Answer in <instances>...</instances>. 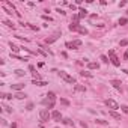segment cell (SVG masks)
Wrapping results in <instances>:
<instances>
[{"label":"cell","mask_w":128,"mask_h":128,"mask_svg":"<svg viewBox=\"0 0 128 128\" xmlns=\"http://www.w3.org/2000/svg\"><path fill=\"white\" fill-rule=\"evenodd\" d=\"M39 119H41V124L50 121V119H51V113L48 111V109H41L39 110Z\"/></svg>","instance_id":"6da1fadb"},{"label":"cell","mask_w":128,"mask_h":128,"mask_svg":"<svg viewBox=\"0 0 128 128\" xmlns=\"http://www.w3.org/2000/svg\"><path fill=\"white\" fill-rule=\"evenodd\" d=\"M57 74H59V77H60L63 81H66V83H71V84H75V78L71 77L68 72H65V71H59Z\"/></svg>","instance_id":"7a4b0ae2"},{"label":"cell","mask_w":128,"mask_h":128,"mask_svg":"<svg viewBox=\"0 0 128 128\" xmlns=\"http://www.w3.org/2000/svg\"><path fill=\"white\" fill-rule=\"evenodd\" d=\"M106 106L109 107L110 110H115V111H116L118 109H121V107H119V104H118L115 100H106Z\"/></svg>","instance_id":"3957f363"},{"label":"cell","mask_w":128,"mask_h":128,"mask_svg":"<svg viewBox=\"0 0 128 128\" xmlns=\"http://www.w3.org/2000/svg\"><path fill=\"white\" fill-rule=\"evenodd\" d=\"M109 56H110V60H111V63H113L115 66H119V65H121V60L116 57V54H115L113 50H109Z\"/></svg>","instance_id":"277c9868"},{"label":"cell","mask_w":128,"mask_h":128,"mask_svg":"<svg viewBox=\"0 0 128 128\" xmlns=\"http://www.w3.org/2000/svg\"><path fill=\"white\" fill-rule=\"evenodd\" d=\"M51 119H53V121H56V122L62 121V113H60L59 110H54V111H51Z\"/></svg>","instance_id":"5b68a950"},{"label":"cell","mask_w":128,"mask_h":128,"mask_svg":"<svg viewBox=\"0 0 128 128\" xmlns=\"http://www.w3.org/2000/svg\"><path fill=\"white\" fill-rule=\"evenodd\" d=\"M110 84L113 86L115 89H118L119 92H122V86H121L122 83H121V80H111V81H110Z\"/></svg>","instance_id":"8992f818"},{"label":"cell","mask_w":128,"mask_h":128,"mask_svg":"<svg viewBox=\"0 0 128 128\" xmlns=\"http://www.w3.org/2000/svg\"><path fill=\"white\" fill-rule=\"evenodd\" d=\"M24 86L26 84H23V83H15V84H11V89L17 90V92H21V89H24Z\"/></svg>","instance_id":"52a82bcc"},{"label":"cell","mask_w":128,"mask_h":128,"mask_svg":"<svg viewBox=\"0 0 128 128\" xmlns=\"http://www.w3.org/2000/svg\"><path fill=\"white\" fill-rule=\"evenodd\" d=\"M59 33H56V35H53V36H50V38H47L45 39V44H53V42H56L57 39H59Z\"/></svg>","instance_id":"ba28073f"},{"label":"cell","mask_w":128,"mask_h":128,"mask_svg":"<svg viewBox=\"0 0 128 128\" xmlns=\"http://www.w3.org/2000/svg\"><path fill=\"white\" fill-rule=\"evenodd\" d=\"M109 115H110V116L113 118V119H116V121H122V119H121V115H119L118 111H115V110H110V111H109Z\"/></svg>","instance_id":"9c48e42d"},{"label":"cell","mask_w":128,"mask_h":128,"mask_svg":"<svg viewBox=\"0 0 128 128\" xmlns=\"http://www.w3.org/2000/svg\"><path fill=\"white\" fill-rule=\"evenodd\" d=\"M88 68L89 69H98V68H100V63H97V62H89Z\"/></svg>","instance_id":"30bf717a"},{"label":"cell","mask_w":128,"mask_h":128,"mask_svg":"<svg viewBox=\"0 0 128 128\" xmlns=\"http://www.w3.org/2000/svg\"><path fill=\"white\" fill-rule=\"evenodd\" d=\"M78 17H80V18L88 17V11H86V9H83V8H80V9H78Z\"/></svg>","instance_id":"8fae6325"},{"label":"cell","mask_w":128,"mask_h":128,"mask_svg":"<svg viewBox=\"0 0 128 128\" xmlns=\"http://www.w3.org/2000/svg\"><path fill=\"white\" fill-rule=\"evenodd\" d=\"M62 124H65V125H71V127H74V121H72V119H69V118L62 119Z\"/></svg>","instance_id":"7c38bea8"},{"label":"cell","mask_w":128,"mask_h":128,"mask_svg":"<svg viewBox=\"0 0 128 128\" xmlns=\"http://www.w3.org/2000/svg\"><path fill=\"white\" fill-rule=\"evenodd\" d=\"M47 98H48L50 101H54V102H56V100H57V97H56L54 92H48V93H47Z\"/></svg>","instance_id":"4fadbf2b"},{"label":"cell","mask_w":128,"mask_h":128,"mask_svg":"<svg viewBox=\"0 0 128 128\" xmlns=\"http://www.w3.org/2000/svg\"><path fill=\"white\" fill-rule=\"evenodd\" d=\"M74 89H75L77 92H86V86H81V84H75Z\"/></svg>","instance_id":"5bb4252c"},{"label":"cell","mask_w":128,"mask_h":128,"mask_svg":"<svg viewBox=\"0 0 128 128\" xmlns=\"http://www.w3.org/2000/svg\"><path fill=\"white\" fill-rule=\"evenodd\" d=\"M78 33H80V35H88L89 33V32H88V29H86V27H83V26H80V27H78Z\"/></svg>","instance_id":"9a60e30c"},{"label":"cell","mask_w":128,"mask_h":128,"mask_svg":"<svg viewBox=\"0 0 128 128\" xmlns=\"http://www.w3.org/2000/svg\"><path fill=\"white\" fill-rule=\"evenodd\" d=\"M11 50H12V53H14V54H17V53L20 51V47H18V45H15V44H12V42H11Z\"/></svg>","instance_id":"2e32d148"},{"label":"cell","mask_w":128,"mask_h":128,"mask_svg":"<svg viewBox=\"0 0 128 128\" xmlns=\"http://www.w3.org/2000/svg\"><path fill=\"white\" fill-rule=\"evenodd\" d=\"M14 97L17 98V100H24V98H26L27 95H26V93H23V92H17V93L14 95Z\"/></svg>","instance_id":"e0dca14e"},{"label":"cell","mask_w":128,"mask_h":128,"mask_svg":"<svg viewBox=\"0 0 128 128\" xmlns=\"http://www.w3.org/2000/svg\"><path fill=\"white\" fill-rule=\"evenodd\" d=\"M78 27H80V24H69V30H71V32H77L78 30Z\"/></svg>","instance_id":"ac0fdd59"},{"label":"cell","mask_w":128,"mask_h":128,"mask_svg":"<svg viewBox=\"0 0 128 128\" xmlns=\"http://www.w3.org/2000/svg\"><path fill=\"white\" fill-rule=\"evenodd\" d=\"M80 75H81V77H89V78H92V74H90L89 71H84V69H83V71H80Z\"/></svg>","instance_id":"d6986e66"},{"label":"cell","mask_w":128,"mask_h":128,"mask_svg":"<svg viewBox=\"0 0 128 128\" xmlns=\"http://www.w3.org/2000/svg\"><path fill=\"white\" fill-rule=\"evenodd\" d=\"M78 21H80V17H78V14H74L72 15V24H78Z\"/></svg>","instance_id":"ffe728a7"},{"label":"cell","mask_w":128,"mask_h":128,"mask_svg":"<svg viewBox=\"0 0 128 128\" xmlns=\"http://www.w3.org/2000/svg\"><path fill=\"white\" fill-rule=\"evenodd\" d=\"M15 75H18V77H24V75H26V72H24V69H15Z\"/></svg>","instance_id":"44dd1931"},{"label":"cell","mask_w":128,"mask_h":128,"mask_svg":"<svg viewBox=\"0 0 128 128\" xmlns=\"http://www.w3.org/2000/svg\"><path fill=\"white\" fill-rule=\"evenodd\" d=\"M0 97L5 98V100H12V97H14V95H12V93H0Z\"/></svg>","instance_id":"7402d4cb"},{"label":"cell","mask_w":128,"mask_h":128,"mask_svg":"<svg viewBox=\"0 0 128 128\" xmlns=\"http://www.w3.org/2000/svg\"><path fill=\"white\" fill-rule=\"evenodd\" d=\"M33 84H36V86H45L48 83H47V81H41V80H33Z\"/></svg>","instance_id":"603a6c76"},{"label":"cell","mask_w":128,"mask_h":128,"mask_svg":"<svg viewBox=\"0 0 128 128\" xmlns=\"http://www.w3.org/2000/svg\"><path fill=\"white\" fill-rule=\"evenodd\" d=\"M95 122H97L98 125H109V122H107V121H104V119H97Z\"/></svg>","instance_id":"cb8c5ba5"},{"label":"cell","mask_w":128,"mask_h":128,"mask_svg":"<svg viewBox=\"0 0 128 128\" xmlns=\"http://www.w3.org/2000/svg\"><path fill=\"white\" fill-rule=\"evenodd\" d=\"M72 44H74V47H81V41L80 39H75V41H72Z\"/></svg>","instance_id":"d4e9b609"},{"label":"cell","mask_w":128,"mask_h":128,"mask_svg":"<svg viewBox=\"0 0 128 128\" xmlns=\"http://www.w3.org/2000/svg\"><path fill=\"white\" fill-rule=\"evenodd\" d=\"M121 110H122L125 115H128V106H127V104H122V106H121Z\"/></svg>","instance_id":"484cf974"},{"label":"cell","mask_w":128,"mask_h":128,"mask_svg":"<svg viewBox=\"0 0 128 128\" xmlns=\"http://www.w3.org/2000/svg\"><path fill=\"white\" fill-rule=\"evenodd\" d=\"M59 101H60V104H63V106H69V104H71V102H69L68 100H65V98H60Z\"/></svg>","instance_id":"4316f807"},{"label":"cell","mask_w":128,"mask_h":128,"mask_svg":"<svg viewBox=\"0 0 128 128\" xmlns=\"http://www.w3.org/2000/svg\"><path fill=\"white\" fill-rule=\"evenodd\" d=\"M128 23V18H125V17H124V18H121V20H119V24H121V26H125V24Z\"/></svg>","instance_id":"83f0119b"},{"label":"cell","mask_w":128,"mask_h":128,"mask_svg":"<svg viewBox=\"0 0 128 128\" xmlns=\"http://www.w3.org/2000/svg\"><path fill=\"white\" fill-rule=\"evenodd\" d=\"M65 45H66V48H69V50H77V48L74 47V44H72V42H66Z\"/></svg>","instance_id":"f1b7e54d"},{"label":"cell","mask_w":128,"mask_h":128,"mask_svg":"<svg viewBox=\"0 0 128 128\" xmlns=\"http://www.w3.org/2000/svg\"><path fill=\"white\" fill-rule=\"evenodd\" d=\"M119 45H121V47H127V45H128V38L127 39H122L121 42H119Z\"/></svg>","instance_id":"f546056e"},{"label":"cell","mask_w":128,"mask_h":128,"mask_svg":"<svg viewBox=\"0 0 128 128\" xmlns=\"http://www.w3.org/2000/svg\"><path fill=\"white\" fill-rule=\"evenodd\" d=\"M33 107H35V104H33V102H29V104H27V107H26V110H29V111H30V110H33Z\"/></svg>","instance_id":"4dcf8cb0"},{"label":"cell","mask_w":128,"mask_h":128,"mask_svg":"<svg viewBox=\"0 0 128 128\" xmlns=\"http://www.w3.org/2000/svg\"><path fill=\"white\" fill-rule=\"evenodd\" d=\"M5 24H6L8 27H12V29H14V23H12V21H9V20H5Z\"/></svg>","instance_id":"1f68e13d"},{"label":"cell","mask_w":128,"mask_h":128,"mask_svg":"<svg viewBox=\"0 0 128 128\" xmlns=\"http://www.w3.org/2000/svg\"><path fill=\"white\" fill-rule=\"evenodd\" d=\"M32 77H33V80H41V75L38 72H33V74H32Z\"/></svg>","instance_id":"d6a6232c"},{"label":"cell","mask_w":128,"mask_h":128,"mask_svg":"<svg viewBox=\"0 0 128 128\" xmlns=\"http://www.w3.org/2000/svg\"><path fill=\"white\" fill-rule=\"evenodd\" d=\"M3 109H5V110L8 111V113H12V109H11V107H9V106H6V104H3Z\"/></svg>","instance_id":"836d02e7"},{"label":"cell","mask_w":128,"mask_h":128,"mask_svg":"<svg viewBox=\"0 0 128 128\" xmlns=\"http://www.w3.org/2000/svg\"><path fill=\"white\" fill-rule=\"evenodd\" d=\"M101 60L104 62V63H109V57L107 56H101Z\"/></svg>","instance_id":"e575fe53"},{"label":"cell","mask_w":128,"mask_h":128,"mask_svg":"<svg viewBox=\"0 0 128 128\" xmlns=\"http://www.w3.org/2000/svg\"><path fill=\"white\" fill-rule=\"evenodd\" d=\"M80 125H81V127H83V128H89V127H88V124H86L84 121H81V122H80Z\"/></svg>","instance_id":"d590c367"},{"label":"cell","mask_w":128,"mask_h":128,"mask_svg":"<svg viewBox=\"0 0 128 128\" xmlns=\"http://www.w3.org/2000/svg\"><path fill=\"white\" fill-rule=\"evenodd\" d=\"M29 71H32V74L35 72V66H33V65H29Z\"/></svg>","instance_id":"8d00e7d4"},{"label":"cell","mask_w":128,"mask_h":128,"mask_svg":"<svg viewBox=\"0 0 128 128\" xmlns=\"http://www.w3.org/2000/svg\"><path fill=\"white\" fill-rule=\"evenodd\" d=\"M42 18L45 20V21H47V20H48V21H51V17H48V15H42Z\"/></svg>","instance_id":"74e56055"},{"label":"cell","mask_w":128,"mask_h":128,"mask_svg":"<svg viewBox=\"0 0 128 128\" xmlns=\"http://www.w3.org/2000/svg\"><path fill=\"white\" fill-rule=\"evenodd\" d=\"M69 8H71L72 11H75V9H77V5H72V3H71V5H69Z\"/></svg>","instance_id":"f35d334b"},{"label":"cell","mask_w":128,"mask_h":128,"mask_svg":"<svg viewBox=\"0 0 128 128\" xmlns=\"http://www.w3.org/2000/svg\"><path fill=\"white\" fill-rule=\"evenodd\" d=\"M124 59H125V60H127V59H128V50H127V51H125V54H124Z\"/></svg>","instance_id":"ab89813d"},{"label":"cell","mask_w":128,"mask_h":128,"mask_svg":"<svg viewBox=\"0 0 128 128\" xmlns=\"http://www.w3.org/2000/svg\"><path fill=\"white\" fill-rule=\"evenodd\" d=\"M11 128H17V124H14V122H12V124H11Z\"/></svg>","instance_id":"60d3db41"},{"label":"cell","mask_w":128,"mask_h":128,"mask_svg":"<svg viewBox=\"0 0 128 128\" xmlns=\"http://www.w3.org/2000/svg\"><path fill=\"white\" fill-rule=\"evenodd\" d=\"M124 72H125V74H128V69H125V71H124Z\"/></svg>","instance_id":"b9f144b4"},{"label":"cell","mask_w":128,"mask_h":128,"mask_svg":"<svg viewBox=\"0 0 128 128\" xmlns=\"http://www.w3.org/2000/svg\"><path fill=\"white\" fill-rule=\"evenodd\" d=\"M39 128H44V127H42V125H39Z\"/></svg>","instance_id":"7bdbcfd3"},{"label":"cell","mask_w":128,"mask_h":128,"mask_svg":"<svg viewBox=\"0 0 128 128\" xmlns=\"http://www.w3.org/2000/svg\"><path fill=\"white\" fill-rule=\"evenodd\" d=\"M127 15H128V11H127Z\"/></svg>","instance_id":"ee69618b"},{"label":"cell","mask_w":128,"mask_h":128,"mask_svg":"<svg viewBox=\"0 0 128 128\" xmlns=\"http://www.w3.org/2000/svg\"><path fill=\"white\" fill-rule=\"evenodd\" d=\"M56 128H57V127H56Z\"/></svg>","instance_id":"f6af8a7d"}]
</instances>
